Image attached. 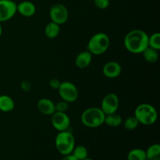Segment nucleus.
Here are the masks:
<instances>
[{
  "label": "nucleus",
  "mask_w": 160,
  "mask_h": 160,
  "mask_svg": "<svg viewBox=\"0 0 160 160\" xmlns=\"http://www.w3.org/2000/svg\"><path fill=\"white\" fill-rule=\"evenodd\" d=\"M60 33V25L51 21L45 28V34L48 38L53 39L58 37Z\"/></svg>",
  "instance_id": "17"
},
{
  "label": "nucleus",
  "mask_w": 160,
  "mask_h": 160,
  "mask_svg": "<svg viewBox=\"0 0 160 160\" xmlns=\"http://www.w3.org/2000/svg\"><path fill=\"white\" fill-rule=\"evenodd\" d=\"M139 124L140 123H139L138 120L134 116L128 117L123 122V127L127 131H134L138 127Z\"/></svg>",
  "instance_id": "23"
},
{
  "label": "nucleus",
  "mask_w": 160,
  "mask_h": 160,
  "mask_svg": "<svg viewBox=\"0 0 160 160\" xmlns=\"http://www.w3.org/2000/svg\"><path fill=\"white\" fill-rule=\"evenodd\" d=\"M120 106V100L117 94L111 93L107 94L102 98L101 102V109L106 115L113 112H117Z\"/></svg>",
  "instance_id": "9"
},
{
  "label": "nucleus",
  "mask_w": 160,
  "mask_h": 160,
  "mask_svg": "<svg viewBox=\"0 0 160 160\" xmlns=\"http://www.w3.org/2000/svg\"><path fill=\"white\" fill-rule=\"evenodd\" d=\"M110 46V38L106 34L102 32L97 33L92 36L88 42V51L92 55L100 56L106 52Z\"/></svg>",
  "instance_id": "4"
},
{
  "label": "nucleus",
  "mask_w": 160,
  "mask_h": 160,
  "mask_svg": "<svg viewBox=\"0 0 160 160\" xmlns=\"http://www.w3.org/2000/svg\"><path fill=\"white\" fill-rule=\"evenodd\" d=\"M134 117L139 123L145 126H151L156 123L158 119V112L156 108L148 103L138 105L134 110Z\"/></svg>",
  "instance_id": "2"
},
{
  "label": "nucleus",
  "mask_w": 160,
  "mask_h": 160,
  "mask_svg": "<svg viewBox=\"0 0 160 160\" xmlns=\"http://www.w3.org/2000/svg\"><path fill=\"white\" fill-rule=\"evenodd\" d=\"M37 108L39 112L43 115L52 116L56 112L55 103L51 99L47 98L39 99L37 103Z\"/></svg>",
  "instance_id": "12"
},
{
  "label": "nucleus",
  "mask_w": 160,
  "mask_h": 160,
  "mask_svg": "<svg viewBox=\"0 0 160 160\" xmlns=\"http://www.w3.org/2000/svg\"><path fill=\"white\" fill-rule=\"evenodd\" d=\"M122 72V67L119 62L116 61H109L102 67V73L105 77L110 79L117 78Z\"/></svg>",
  "instance_id": "11"
},
{
  "label": "nucleus",
  "mask_w": 160,
  "mask_h": 160,
  "mask_svg": "<svg viewBox=\"0 0 160 160\" xmlns=\"http://www.w3.org/2000/svg\"><path fill=\"white\" fill-rule=\"evenodd\" d=\"M49 17L51 21L59 25L64 24L68 20L69 11L62 3H55L49 9Z\"/></svg>",
  "instance_id": "7"
},
{
  "label": "nucleus",
  "mask_w": 160,
  "mask_h": 160,
  "mask_svg": "<svg viewBox=\"0 0 160 160\" xmlns=\"http://www.w3.org/2000/svg\"><path fill=\"white\" fill-rule=\"evenodd\" d=\"M83 160H93V159H88V158H86V159H84Z\"/></svg>",
  "instance_id": "30"
},
{
  "label": "nucleus",
  "mask_w": 160,
  "mask_h": 160,
  "mask_svg": "<svg viewBox=\"0 0 160 160\" xmlns=\"http://www.w3.org/2000/svg\"><path fill=\"white\" fill-rule=\"evenodd\" d=\"M15 102L10 96L6 95H0V111L3 112H9L13 110Z\"/></svg>",
  "instance_id": "15"
},
{
  "label": "nucleus",
  "mask_w": 160,
  "mask_h": 160,
  "mask_svg": "<svg viewBox=\"0 0 160 160\" xmlns=\"http://www.w3.org/2000/svg\"><path fill=\"white\" fill-rule=\"evenodd\" d=\"M93 55L89 51L81 52L75 58V65L79 69H85L90 66L92 61Z\"/></svg>",
  "instance_id": "14"
},
{
  "label": "nucleus",
  "mask_w": 160,
  "mask_h": 160,
  "mask_svg": "<svg viewBox=\"0 0 160 160\" xmlns=\"http://www.w3.org/2000/svg\"><path fill=\"white\" fill-rule=\"evenodd\" d=\"M20 88H21L23 92H29L31 89V83L28 81H23L20 84Z\"/></svg>",
  "instance_id": "27"
},
{
  "label": "nucleus",
  "mask_w": 160,
  "mask_h": 160,
  "mask_svg": "<svg viewBox=\"0 0 160 160\" xmlns=\"http://www.w3.org/2000/svg\"><path fill=\"white\" fill-rule=\"evenodd\" d=\"M72 154L78 159V160H83L88 156V151L87 148L84 145H75L73 148Z\"/></svg>",
  "instance_id": "21"
},
{
  "label": "nucleus",
  "mask_w": 160,
  "mask_h": 160,
  "mask_svg": "<svg viewBox=\"0 0 160 160\" xmlns=\"http://www.w3.org/2000/svg\"><path fill=\"white\" fill-rule=\"evenodd\" d=\"M61 81L58 78H52L49 81V86L52 89L54 90H58L60 86Z\"/></svg>",
  "instance_id": "26"
},
{
  "label": "nucleus",
  "mask_w": 160,
  "mask_h": 160,
  "mask_svg": "<svg viewBox=\"0 0 160 160\" xmlns=\"http://www.w3.org/2000/svg\"><path fill=\"white\" fill-rule=\"evenodd\" d=\"M104 123L109 127L117 128V127L120 126L123 123V119L120 114H118L117 112H113V113L106 115Z\"/></svg>",
  "instance_id": "16"
},
{
  "label": "nucleus",
  "mask_w": 160,
  "mask_h": 160,
  "mask_svg": "<svg viewBox=\"0 0 160 160\" xmlns=\"http://www.w3.org/2000/svg\"><path fill=\"white\" fill-rule=\"evenodd\" d=\"M106 114L101 108L90 107L82 112L81 121L84 126L89 128H96L104 123Z\"/></svg>",
  "instance_id": "3"
},
{
  "label": "nucleus",
  "mask_w": 160,
  "mask_h": 160,
  "mask_svg": "<svg viewBox=\"0 0 160 160\" xmlns=\"http://www.w3.org/2000/svg\"><path fill=\"white\" fill-rule=\"evenodd\" d=\"M148 35L144 31L134 29L126 34L123 41L124 47L133 54H141L148 45Z\"/></svg>",
  "instance_id": "1"
},
{
  "label": "nucleus",
  "mask_w": 160,
  "mask_h": 160,
  "mask_svg": "<svg viewBox=\"0 0 160 160\" xmlns=\"http://www.w3.org/2000/svg\"><path fill=\"white\" fill-rule=\"evenodd\" d=\"M51 123L58 132L68 131L70 127V119L67 112H55L52 115Z\"/></svg>",
  "instance_id": "10"
},
{
  "label": "nucleus",
  "mask_w": 160,
  "mask_h": 160,
  "mask_svg": "<svg viewBox=\"0 0 160 160\" xmlns=\"http://www.w3.org/2000/svg\"><path fill=\"white\" fill-rule=\"evenodd\" d=\"M128 160H147L145 150L142 148H134L128 154Z\"/></svg>",
  "instance_id": "20"
},
{
  "label": "nucleus",
  "mask_w": 160,
  "mask_h": 160,
  "mask_svg": "<svg viewBox=\"0 0 160 160\" xmlns=\"http://www.w3.org/2000/svg\"><path fill=\"white\" fill-rule=\"evenodd\" d=\"M2 34V28L1 23H0V38H1Z\"/></svg>",
  "instance_id": "29"
},
{
  "label": "nucleus",
  "mask_w": 160,
  "mask_h": 160,
  "mask_svg": "<svg viewBox=\"0 0 160 160\" xmlns=\"http://www.w3.org/2000/svg\"><path fill=\"white\" fill-rule=\"evenodd\" d=\"M143 58L147 62L149 63H155L159 59V53L158 50L154 49L150 47H147L145 50L142 52Z\"/></svg>",
  "instance_id": "18"
},
{
  "label": "nucleus",
  "mask_w": 160,
  "mask_h": 160,
  "mask_svg": "<svg viewBox=\"0 0 160 160\" xmlns=\"http://www.w3.org/2000/svg\"><path fill=\"white\" fill-rule=\"evenodd\" d=\"M59 96L62 100L66 101L68 103L74 102L79 97V92L73 83L70 81H62L58 89Z\"/></svg>",
  "instance_id": "6"
},
{
  "label": "nucleus",
  "mask_w": 160,
  "mask_h": 160,
  "mask_svg": "<svg viewBox=\"0 0 160 160\" xmlns=\"http://www.w3.org/2000/svg\"><path fill=\"white\" fill-rule=\"evenodd\" d=\"M148 160H160V145L153 144L150 145L145 151Z\"/></svg>",
  "instance_id": "19"
},
{
  "label": "nucleus",
  "mask_w": 160,
  "mask_h": 160,
  "mask_svg": "<svg viewBox=\"0 0 160 160\" xmlns=\"http://www.w3.org/2000/svg\"><path fill=\"white\" fill-rule=\"evenodd\" d=\"M17 10L23 17H31L35 14L36 6L32 2L23 1L17 4Z\"/></svg>",
  "instance_id": "13"
},
{
  "label": "nucleus",
  "mask_w": 160,
  "mask_h": 160,
  "mask_svg": "<svg viewBox=\"0 0 160 160\" xmlns=\"http://www.w3.org/2000/svg\"><path fill=\"white\" fill-rule=\"evenodd\" d=\"M148 45L150 48H152L159 51L160 49V34L159 32L154 33L148 36Z\"/></svg>",
  "instance_id": "22"
},
{
  "label": "nucleus",
  "mask_w": 160,
  "mask_h": 160,
  "mask_svg": "<svg viewBox=\"0 0 160 160\" xmlns=\"http://www.w3.org/2000/svg\"><path fill=\"white\" fill-rule=\"evenodd\" d=\"M55 145L57 151L62 156L72 153L75 146V138L71 131H60L55 138Z\"/></svg>",
  "instance_id": "5"
},
{
  "label": "nucleus",
  "mask_w": 160,
  "mask_h": 160,
  "mask_svg": "<svg viewBox=\"0 0 160 160\" xmlns=\"http://www.w3.org/2000/svg\"><path fill=\"white\" fill-rule=\"evenodd\" d=\"M94 4L97 8L100 9H106L109 6V0H93Z\"/></svg>",
  "instance_id": "25"
},
{
  "label": "nucleus",
  "mask_w": 160,
  "mask_h": 160,
  "mask_svg": "<svg viewBox=\"0 0 160 160\" xmlns=\"http://www.w3.org/2000/svg\"><path fill=\"white\" fill-rule=\"evenodd\" d=\"M55 108H56V112H67V109H69V103L62 100L60 102H58L57 103H55Z\"/></svg>",
  "instance_id": "24"
},
{
  "label": "nucleus",
  "mask_w": 160,
  "mask_h": 160,
  "mask_svg": "<svg viewBox=\"0 0 160 160\" xmlns=\"http://www.w3.org/2000/svg\"><path fill=\"white\" fill-rule=\"evenodd\" d=\"M17 6L12 0H0V23L11 20L17 12Z\"/></svg>",
  "instance_id": "8"
},
{
  "label": "nucleus",
  "mask_w": 160,
  "mask_h": 160,
  "mask_svg": "<svg viewBox=\"0 0 160 160\" xmlns=\"http://www.w3.org/2000/svg\"><path fill=\"white\" fill-rule=\"evenodd\" d=\"M61 160H78V159L72 153H70V154L63 156V157L61 159Z\"/></svg>",
  "instance_id": "28"
}]
</instances>
